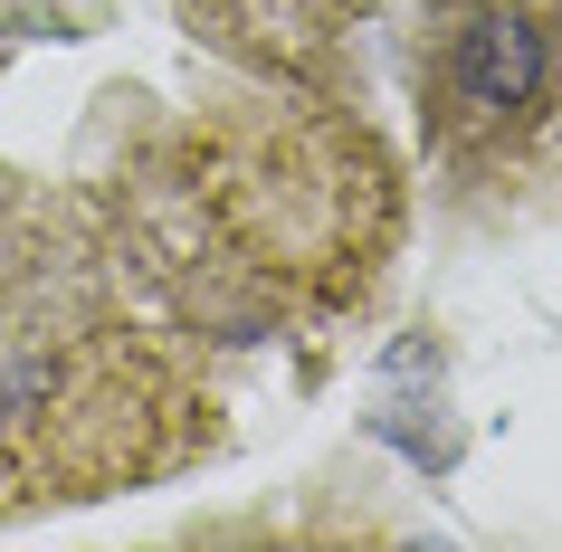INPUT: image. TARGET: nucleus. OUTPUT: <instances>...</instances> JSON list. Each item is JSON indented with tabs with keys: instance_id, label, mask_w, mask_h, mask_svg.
<instances>
[{
	"instance_id": "1",
	"label": "nucleus",
	"mask_w": 562,
	"mask_h": 552,
	"mask_svg": "<svg viewBox=\"0 0 562 552\" xmlns=\"http://www.w3.org/2000/svg\"><path fill=\"white\" fill-rule=\"evenodd\" d=\"M458 87H468L476 105H525V95L543 87V38H533L525 20L486 10V20L458 38Z\"/></svg>"
}]
</instances>
